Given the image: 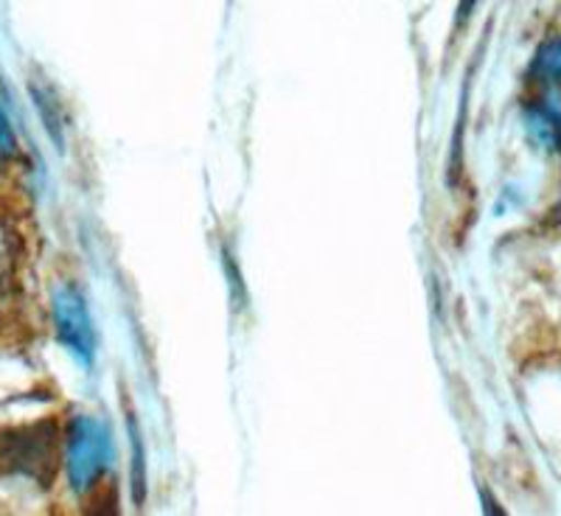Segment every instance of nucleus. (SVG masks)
<instances>
[{
	"label": "nucleus",
	"instance_id": "obj_1",
	"mask_svg": "<svg viewBox=\"0 0 561 516\" xmlns=\"http://www.w3.org/2000/svg\"><path fill=\"white\" fill-rule=\"evenodd\" d=\"M68 480L77 494H88L113 463V438L104 421L77 415L68 433Z\"/></svg>",
	"mask_w": 561,
	"mask_h": 516
},
{
	"label": "nucleus",
	"instance_id": "obj_2",
	"mask_svg": "<svg viewBox=\"0 0 561 516\" xmlns=\"http://www.w3.org/2000/svg\"><path fill=\"white\" fill-rule=\"evenodd\" d=\"M54 325H57V337L65 348L79 359L90 365L96 357V329L90 320L84 298L77 287H59L54 293Z\"/></svg>",
	"mask_w": 561,
	"mask_h": 516
},
{
	"label": "nucleus",
	"instance_id": "obj_3",
	"mask_svg": "<svg viewBox=\"0 0 561 516\" xmlns=\"http://www.w3.org/2000/svg\"><path fill=\"white\" fill-rule=\"evenodd\" d=\"M54 429L48 424L20 429L3 438L0 444V460L12 472L32 474V478H48L54 463Z\"/></svg>",
	"mask_w": 561,
	"mask_h": 516
},
{
	"label": "nucleus",
	"instance_id": "obj_4",
	"mask_svg": "<svg viewBox=\"0 0 561 516\" xmlns=\"http://www.w3.org/2000/svg\"><path fill=\"white\" fill-rule=\"evenodd\" d=\"M530 138L545 149H561V90L548 88L539 102L525 110Z\"/></svg>",
	"mask_w": 561,
	"mask_h": 516
},
{
	"label": "nucleus",
	"instance_id": "obj_5",
	"mask_svg": "<svg viewBox=\"0 0 561 516\" xmlns=\"http://www.w3.org/2000/svg\"><path fill=\"white\" fill-rule=\"evenodd\" d=\"M534 73L545 88H559L561 84V37L548 39V43L536 51Z\"/></svg>",
	"mask_w": 561,
	"mask_h": 516
},
{
	"label": "nucleus",
	"instance_id": "obj_6",
	"mask_svg": "<svg viewBox=\"0 0 561 516\" xmlns=\"http://www.w3.org/2000/svg\"><path fill=\"white\" fill-rule=\"evenodd\" d=\"M18 152V140H14L12 127H9V118L3 113V104H0V160L12 158Z\"/></svg>",
	"mask_w": 561,
	"mask_h": 516
},
{
	"label": "nucleus",
	"instance_id": "obj_7",
	"mask_svg": "<svg viewBox=\"0 0 561 516\" xmlns=\"http://www.w3.org/2000/svg\"><path fill=\"white\" fill-rule=\"evenodd\" d=\"M480 500H483V516H505L503 505L497 503V497L489 489H480Z\"/></svg>",
	"mask_w": 561,
	"mask_h": 516
}]
</instances>
